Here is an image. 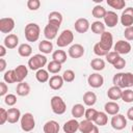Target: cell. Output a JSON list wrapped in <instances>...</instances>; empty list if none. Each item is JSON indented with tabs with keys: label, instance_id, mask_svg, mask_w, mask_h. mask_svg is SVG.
<instances>
[{
	"label": "cell",
	"instance_id": "43",
	"mask_svg": "<svg viewBox=\"0 0 133 133\" xmlns=\"http://www.w3.org/2000/svg\"><path fill=\"white\" fill-rule=\"evenodd\" d=\"M98 114V110H96L95 108H87L85 110V113H84V116H85V119L87 121H90V122H94L96 116Z\"/></svg>",
	"mask_w": 133,
	"mask_h": 133
},
{
	"label": "cell",
	"instance_id": "44",
	"mask_svg": "<svg viewBox=\"0 0 133 133\" xmlns=\"http://www.w3.org/2000/svg\"><path fill=\"white\" fill-rule=\"evenodd\" d=\"M106 60L108 61V63H110V64H114L115 63V61L121 57V55L119 54H117L116 52H114V51H110L106 56Z\"/></svg>",
	"mask_w": 133,
	"mask_h": 133
},
{
	"label": "cell",
	"instance_id": "54",
	"mask_svg": "<svg viewBox=\"0 0 133 133\" xmlns=\"http://www.w3.org/2000/svg\"><path fill=\"white\" fill-rule=\"evenodd\" d=\"M127 118L133 122V107H130L127 111Z\"/></svg>",
	"mask_w": 133,
	"mask_h": 133
},
{
	"label": "cell",
	"instance_id": "41",
	"mask_svg": "<svg viewBox=\"0 0 133 133\" xmlns=\"http://www.w3.org/2000/svg\"><path fill=\"white\" fill-rule=\"evenodd\" d=\"M122 100L125 103H132L133 102V90L131 88H126L123 90Z\"/></svg>",
	"mask_w": 133,
	"mask_h": 133
},
{
	"label": "cell",
	"instance_id": "9",
	"mask_svg": "<svg viewBox=\"0 0 133 133\" xmlns=\"http://www.w3.org/2000/svg\"><path fill=\"white\" fill-rule=\"evenodd\" d=\"M121 24L124 27H131L133 26V7H127L122 11L119 17Z\"/></svg>",
	"mask_w": 133,
	"mask_h": 133
},
{
	"label": "cell",
	"instance_id": "17",
	"mask_svg": "<svg viewBox=\"0 0 133 133\" xmlns=\"http://www.w3.org/2000/svg\"><path fill=\"white\" fill-rule=\"evenodd\" d=\"M3 45L6 47V49H15L19 45V36L15 33L7 34L3 39Z\"/></svg>",
	"mask_w": 133,
	"mask_h": 133
},
{
	"label": "cell",
	"instance_id": "32",
	"mask_svg": "<svg viewBox=\"0 0 133 133\" xmlns=\"http://www.w3.org/2000/svg\"><path fill=\"white\" fill-rule=\"evenodd\" d=\"M105 28H106L105 24H104L103 22H101V21H95V22H92L91 25H90L91 31H92L95 34H99V35H101L102 33H104V32L106 31Z\"/></svg>",
	"mask_w": 133,
	"mask_h": 133
},
{
	"label": "cell",
	"instance_id": "56",
	"mask_svg": "<svg viewBox=\"0 0 133 133\" xmlns=\"http://www.w3.org/2000/svg\"><path fill=\"white\" fill-rule=\"evenodd\" d=\"M131 130H132V133H133V125H132V128H131Z\"/></svg>",
	"mask_w": 133,
	"mask_h": 133
},
{
	"label": "cell",
	"instance_id": "45",
	"mask_svg": "<svg viewBox=\"0 0 133 133\" xmlns=\"http://www.w3.org/2000/svg\"><path fill=\"white\" fill-rule=\"evenodd\" d=\"M4 103L7 105V106H14L16 103H17V96L14 95V94H7L5 97H4Z\"/></svg>",
	"mask_w": 133,
	"mask_h": 133
},
{
	"label": "cell",
	"instance_id": "48",
	"mask_svg": "<svg viewBox=\"0 0 133 133\" xmlns=\"http://www.w3.org/2000/svg\"><path fill=\"white\" fill-rule=\"evenodd\" d=\"M126 66V60H125V58H123L122 56L115 61V63L113 64V68L114 69H116V70H122V69H124Z\"/></svg>",
	"mask_w": 133,
	"mask_h": 133
},
{
	"label": "cell",
	"instance_id": "40",
	"mask_svg": "<svg viewBox=\"0 0 133 133\" xmlns=\"http://www.w3.org/2000/svg\"><path fill=\"white\" fill-rule=\"evenodd\" d=\"M3 80L5 83L11 84V83H16L17 82V77H16V73L15 70H8L4 73L3 75Z\"/></svg>",
	"mask_w": 133,
	"mask_h": 133
},
{
	"label": "cell",
	"instance_id": "36",
	"mask_svg": "<svg viewBox=\"0 0 133 133\" xmlns=\"http://www.w3.org/2000/svg\"><path fill=\"white\" fill-rule=\"evenodd\" d=\"M61 65H62L61 63H59L55 60H51L47 64V71L51 74H58L61 71V68H62Z\"/></svg>",
	"mask_w": 133,
	"mask_h": 133
},
{
	"label": "cell",
	"instance_id": "46",
	"mask_svg": "<svg viewBox=\"0 0 133 133\" xmlns=\"http://www.w3.org/2000/svg\"><path fill=\"white\" fill-rule=\"evenodd\" d=\"M27 7L29 10H37L41 7V1L39 0H28L27 1Z\"/></svg>",
	"mask_w": 133,
	"mask_h": 133
},
{
	"label": "cell",
	"instance_id": "39",
	"mask_svg": "<svg viewBox=\"0 0 133 133\" xmlns=\"http://www.w3.org/2000/svg\"><path fill=\"white\" fill-rule=\"evenodd\" d=\"M107 4L116 10H122L126 7V1L124 0H107Z\"/></svg>",
	"mask_w": 133,
	"mask_h": 133
},
{
	"label": "cell",
	"instance_id": "47",
	"mask_svg": "<svg viewBox=\"0 0 133 133\" xmlns=\"http://www.w3.org/2000/svg\"><path fill=\"white\" fill-rule=\"evenodd\" d=\"M94 53H95L97 56H99V57H101V56H106V55L108 54V52H106L105 50H103V49L100 47V45H99L98 43H96L95 46H94Z\"/></svg>",
	"mask_w": 133,
	"mask_h": 133
},
{
	"label": "cell",
	"instance_id": "24",
	"mask_svg": "<svg viewBox=\"0 0 133 133\" xmlns=\"http://www.w3.org/2000/svg\"><path fill=\"white\" fill-rule=\"evenodd\" d=\"M21 111L18 108H9L7 110V122L9 124H16L21 119Z\"/></svg>",
	"mask_w": 133,
	"mask_h": 133
},
{
	"label": "cell",
	"instance_id": "34",
	"mask_svg": "<svg viewBox=\"0 0 133 133\" xmlns=\"http://www.w3.org/2000/svg\"><path fill=\"white\" fill-rule=\"evenodd\" d=\"M52 58L53 60L59 62V63H64L66 61V53L63 51V50H55L53 53H52Z\"/></svg>",
	"mask_w": 133,
	"mask_h": 133
},
{
	"label": "cell",
	"instance_id": "18",
	"mask_svg": "<svg viewBox=\"0 0 133 133\" xmlns=\"http://www.w3.org/2000/svg\"><path fill=\"white\" fill-rule=\"evenodd\" d=\"M79 123L76 118H72L69 119L68 122H65L62 126V130L64 133H76L79 130Z\"/></svg>",
	"mask_w": 133,
	"mask_h": 133
},
{
	"label": "cell",
	"instance_id": "2",
	"mask_svg": "<svg viewBox=\"0 0 133 133\" xmlns=\"http://www.w3.org/2000/svg\"><path fill=\"white\" fill-rule=\"evenodd\" d=\"M24 34H25V38L27 39V42L34 43L39 38L41 28L36 23H28L25 26Z\"/></svg>",
	"mask_w": 133,
	"mask_h": 133
},
{
	"label": "cell",
	"instance_id": "12",
	"mask_svg": "<svg viewBox=\"0 0 133 133\" xmlns=\"http://www.w3.org/2000/svg\"><path fill=\"white\" fill-rule=\"evenodd\" d=\"M87 83L92 88H100L104 84V78L99 73H91L87 78Z\"/></svg>",
	"mask_w": 133,
	"mask_h": 133
},
{
	"label": "cell",
	"instance_id": "50",
	"mask_svg": "<svg viewBox=\"0 0 133 133\" xmlns=\"http://www.w3.org/2000/svg\"><path fill=\"white\" fill-rule=\"evenodd\" d=\"M7 122V110L4 108H0V124L4 125Z\"/></svg>",
	"mask_w": 133,
	"mask_h": 133
},
{
	"label": "cell",
	"instance_id": "30",
	"mask_svg": "<svg viewBox=\"0 0 133 133\" xmlns=\"http://www.w3.org/2000/svg\"><path fill=\"white\" fill-rule=\"evenodd\" d=\"M97 102V96L94 91H86L84 95H83V103L84 105L88 106V107H91L96 104Z\"/></svg>",
	"mask_w": 133,
	"mask_h": 133
},
{
	"label": "cell",
	"instance_id": "55",
	"mask_svg": "<svg viewBox=\"0 0 133 133\" xmlns=\"http://www.w3.org/2000/svg\"><path fill=\"white\" fill-rule=\"evenodd\" d=\"M88 133H99V128H98V126L97 125H95V127L88 132Z\"/></svg>",
	"mask_w": 133,
	"mask_h": 133
},
{
	"label": "cell",
	"instance_id": "6",
	"mask_svg": "<svg viewBox=\"0 0 133 133\" xmlns=\"http://www.w3.org/2000/svg\"><path fill=\"white\" fill-rule=\"evenodd\" d=\"M74 41V33L70 29H64L60 32V34L57 37L56 45L59 48H64L66 46H70Z\"/></svg>",
	"mask_w": 133,
	"mask_h": 133
},
{
	"label": "cell",
	"instance_id": "26",
	"mask_svg": "<svg viewBox=\"0 0 133 133\" xmlns=\"http://www.w3.org/2000/svg\"><path fill=\"white\" fill-rule=\"evenodd\" d=\"M38 50L42 52V54H50L53 51V44L51 41L43 39L38 44Z\"/></svg>",
	"mask_w": 133,
	"mask_h": 133
},
{
	"label": "cell",
	"instance_id": "42",
	"mask_svg": "<svg viewBox=\"0 0 133 133\" xmlns=\"http://www.w3.org/2000/svg\"><path fill=\"white\" fill-rule=\"evenodd\" d=\"M61 76L63 78V81L66 83L73 82L75 80V72L73 70H65Z\"/></svg>",
	"mask_w": 133,
	"mask_h": 133
},
{
	"label": "cell",
	"instance_id": "15",
	"mask_svg": "<svg viewBox=\"0 0 133 133\" xmlns=\"http://www.w3.org/2000/svg\"><path fill=\"white\" fill-rule=\"evenodd\" d=\"M74 27H75V30L78 33H85L90 28V24H89V21L87 19H85V18H79V19H77L75 21Z\"/></svg>",
	"mask_w": 133,
	"mask_h": 133
},
{
	"label": "cell",
	"instance_id": "51",
	"mask_svg": "<svg viewBox=\"0 0 133 133\" xmlns=\"http://www.w3.org/2000/svg\"><path fill=\"white\" fill-rule=\"evenodd\" d=\"M7 92H8V86H7V84L4 81L0 82V96L1 97H5L7 95Z\"/></svg>",
	"mask_w": 133,
	"mask_h": 133
},
{
	"label": "cell",
	"instance_id": "4",
	"mask_svg": "<svg viewBox=\"0 0 133 133\" xmlns=\"http://www.w3.org/2000/svg\"><path fill=\"white\" fill-rule=\"evenodd\" d=\"M50 105L53 113L57 115H61L66 111V104L59 96H53L50 100Z\"/></svg>",
	"mask_w": 133,
	"mask_h": 133
},
{
	"label": "cell",
	"instance_id": "13",
	"mask_svg": "<svg viewBox=\"0 0 133 133\" xmlns=\"http://www.w3.org/2000/svg\"><path fill=\"white\" fill-rule=\"evenodd\" d=\"M84 47L80 44H73L69 50H68V54L71 58H74V59H77V58H80L84 55Z\"/></svg>",
	"mask_w": 133,
	"mask_h": 133
},
{
	"label": "cell",
	"instance_id": "20",
	"mask_svg": "<svg viewBox=\"0 0 133 133\" xmlns=\"http://www.w3.org/2000/svg\"><path fill=\"white\" fill-rule=\"evenodd\" d=\"M43 130H44V133H58L60 130V126L56 121L50 119L45 123Z\"/></svg>",
	"mask_w": 133,
	"mask_h": 133
},
{
	"label": "cell",
	"instance_id": "37",
	"mask_svg": "<svg viewBox=\"0 0 133 133\" xmlns=\"http://www.w3.org/2000/svg\"><path fill=\"white\" fill-rule=\"evenodd\" d=\"M35 78H36V80H37L38 82L45 83V82L49 81V79H50L49 72H48L47 70H45V69H41V70L36 71V73H35Z\"/></svg>",
	"mask_w": 133,
	"mask_h": 133
},
{
	"label": "cell",
	"instance_id": "8",
	"mask_svg": "<svg viewBox=\"0 0 133 133\" xmlns=\"http://www.w3.org/2000/svg\"><path fill=\"white\" fill-rule=\"evenodd\" d=\"M132 50V46L128 41L119 39L113 45V51L116 52L119 55H126L129 54Z\"/></svg>",
	"mask_w": 133,
	"mask_h": 133
},
{
	"label": "cell",
	"instance_id": "25",
	"mask_svg": "<svg viewBox=\"0 0 133 133\" xmlns=\"http://www.w3.org/2000/svg\"><path fill=\"white\" fill-rule=\"evenodd\" d=\"M122 95H123L122 88L114 86V85L111 86L110 88H108V90H107V97L114 102L117 100H122Z\"/></svg>",
	"mask_w": 133,
	"mask_h": 133
},
{
	"label": "cell",
	"instance_id": "14",
	"mask_svg": "<svg viewBox=\"0 0 133 133\" xmlns=\"http://www.w3.org/2000/svg\"><path fill=\"white\" fill-rule=\"evenodd\" d=\"M103 20H104L105 26H107L109 28H113V27H115L117 25L119 19H118V16L116 15V12H114L112 10H108Z\"/></svg>",
	"mask_w": 133,
	"mask_h": 133
},
{
	"label": "cell",
	"instance_id": "21",
	"mask_svg": "<svg viewBox=\"0 0 133 133\" xmlns=\"http://www.w3.org/2000/svg\"><path fill=\"white\" fill-rule=\"evenodd\" d=\"M14 70H15L16 77H17V83L23 82L25 80V78L27 77V75H28V68L24 64H20Z\"/></svg>",
	"mask_w": 133,
	"mask_h": 133
},
{
	"label": "cell",
	"instance_id": "53",
	"mask_svg": "<svg viewBox=\"0 0 133 133\" xmlns=\"http://www.w3.org/2000/svg\"><path fill=\"white\" fill-rule=\"evenodd\" d=\"M6 55V47L4 45H0V58H3Z\"/></svg>",
	"mask_w": 133,
	"mask_h": 133
},
{
	"label": "cell",
	"instance_id": "10",
	"mask_svg": "<svg viewBox=\"0 0 133 133\" xmlns=\"http://www.w3.org/2000/svg\"><path fill=\"white\" fill-rule=\"evenodd\" d=\"M110 125L114 130L121 131V130H123L127 127V118L125 117V115H123L121 113H117V114H115L111 117Z\"/></svg>",
	"mask_w": 133,
	"mask_h": 133
},
{
	"label": "cell",
	"instance_id": "52",
	"mask_svg": "<svg viewBox=\"0 0 133 133\" xmlns=\"http://www.w3.org/2000/svg\"><path fill=\"white\" fill-rule=\"evenodd\" d=\"M6 60L4 59V58H0V72L1 73H3L4 71H5V69H6Z\"/></svg>",
	"mask_w": 133,
	"mask_h": 133
},
{
	"label": "cell",
	"instance_id": "7",
	"mask_svg": "<svg viewBox=\"0 0 133 133\" xmlns=\"http://www.w3.org/2000/svg\"><path fill=\"white\" fill-rule=\"evenodd\" d=\"M100 42H98V44L100 45V47L105 50L106 52H110L111 48L113 47V36L111 34V32L109 31H105L104 33H102L100 35Z\"/></svg>",
	"mask_w": 133,
	"mask_h": 133
},
{
	"label": "cell",
	"instance_id": "38",
	"mask_svg": "<svg viewBox=\"0 0 133 133\" xmlns=\"http://www.w3.org/2000/svg\"><path fill=\"white\" fill-rule=\"evenodd\" d=\"M94 127H95L94 122H90L87 119H84L79 123V131L81 133H88Z\"/></svg>",
	"mask_w": 133,
	"mask_h": 133
},
{
	"label": "cell",
	"instance_id": "11",
	"mask_svg": "<svg viewBox=\"0 0 133 133\" xmlns=\"http://www.w3.org/2000/svg\"><path fill=\"white\" fill-rule=\"evenodd\" d=\"M15 20L12 18H1L0 19V32L1 33H9L15 28Z\"/></svg>",
	"mask_w": 133,
	"mask_h": 133
},
{
	"label": "cell",
	"instance_id": "1",
	"mask_svg": "<svg viewBox=\"0 0 133 133\" xmlns=\"http://www.w3.org/2000/svg\"><path fill=\"white\" fill-rule=\"evenodd\" d=\"M112 83L119 88H131L133 86V74L130 72L117 73L113 76Z\"/></svg>",
	"mask_w": 133,
	"mask_h": 133
},
{
	"label": "cell",
	"instance_id": "19",
	"mask_svg": "<svg viewBox=\"0 0 133 133\" xmlns=\"http://www.w3.org/2000/svg\"><path fill=\"white\" fill-rule=\"evenodd\" d=\"M63 78L60 75H53L52 77H50L48 84L50 86V88H52L53 90H58L63 86Z\"/></svg>",
	"mask_w": 133,
	"mask_h": 133
},
{
	"label": "cell",
	"instance_id": "5",
	"mask_svg": "<svg viewBox=\"0 0 133 133\" xmlns=\"http://www.w3.org/2000/svg\"><path fill=\"white\" fill-rule=\"evenodd\" d=\"M20 126L21 129L24 132H31L35 128V119L32 113L26 112L21 116L20 119Z\"/></svg>",
	"mask_w": 133,
	"mask_h": 133
},
{
	"label": "cell",
	"instance_id": "16",
	"mask_svg": "<svg viewBox=\"0 0 133 133\" xmlns=\"http://www.w3.org/2000/svg\"><path fill=\"white\" fill-rule=\"evenodd\" d=\"M60 27H58L56 25H53V24L48 23L45 26V28H44V35H45L46 39H48V41L54 39L57 36V33H58V29Z\"/></svg>",
	"mask_w": 133,
	"mask_h": 133
},
{
	"label": "cell",
	"instance_id": "35",
	"mask_svg": "<svg viewBox=\"0 0 133 133\" xmlns=\"http://www.w3.org/2000/svg\"><path fill=\"white\" fill-rule=\"evenodd\" d=\"M90 68L96 72L103 71L105 69V61L102 58H94L90 61Z\"/></svg>",
	"mask_w": 133,
	"mask_h": 133
},
{
	"label": "cell",
	"instance_id": "28",
	"mask_svg": "<svg viewBox=\"0 0 133 133\" xmlns=\"http://www.w3.org/2000/svg\"><path fill=\"white\" fill-rule=\"evenodd\" d=\"M18 53L22 57H30L32 54V47L27 43L21 44L18 47Z\"/></svg>",
	"mask_w": 133,
	"mask_h": 133
},
{
	"label": "cell",
	"instance_id": "31",
	"mask_svg": "<svg viewBox=\"0 0 133 133\" xmlns=\"http://www.w3.org/2000/svg\"><path fill=\"white\" fill-rule=\"evenodd\" d=\"M106 12H107L106 8L104 6H102V5H100V4L95 5L94 8H92V10H91V15L96 19H104Z\"/></svg>",
	"mask_w": 133,
	"mask_h": 133
},
{
	"label": "cell",
	"instance_id": "29",
	"mask_svg": "<svg viewBox=\"0 0 133 133\" xmlns=\"http://www.w3.org/2000/svg\"><path fill=\"white\" fill-rule=\"evenodd\" d=\"M85 107L83 104H75L73 107H72V110H71V113H72V116L74 118H79V117H82L85 113Z\"/></svg>",
	"mask_w": 133,
	"mask_h": 133
},
{
	"label": "cell",
	"instance_id": "49",
	"mask_svg": "<svg viewBox=\"0 0 133 133\" xmlns=\"http://www.w3.org/2000/svg\"><path fill=\"white\" fill-rule=\"evenodd\" d=\"M124 36H125V38L127 41H133V26L125 28Z\"/></svg>",
	"mask_w": 133,
	"mask_h": 133
},
{
	"label": "cell",
	"instance_id": "22",
	"mask_svg": "<svg viewBox=\"0 0 133 133\" xmlns=\"http://www.w3.org/2000/svg\"><path fill=\"white\" fill-rule=\"evenodd\" d=\"M62 21H63V17H62L61 12H59V11H56V10L51 11L48 15V23H50V24H53V25L60 27Z\"/></svg>",
	"mask_w": 133,
	"mask_h": 133
},
{
	"label": "cell",
	"instance_id": "3",
	"mask_svg": "<svg viewBox=\"0 0 133 133\" xmlns=\"http://www.w3.org/2000/svg\"><path fill=\"white\" fill-rule=\"evenodd\" d=\"M46 64H48L47 57L42 53L34 54L28 60V68L31 71H38L41 69H44Z\"/></svg>",
	"mask_w": 133,
	"mask_h": 133
},
{
	"label": "cell",
	"instance_id": "27",
	"mask_svg": "<svg viewBox=\"0 0 133 133\" xmlns=\"http://www.w3.org/2000/svg\"><path fill=\"white\" fill-rule=\"evenodd\" d=\"M16 91H17V95L18 96H20V97H26L30 92V85L27 82H25V81H23L21 83H18L17 88H16Z\"/></svg>",
	"mask_w": 133,
	"mask_h": 133
},
{
	"label": "cell",
	"instance_id": "23",
	"mask_svg": "<svg viewBox=\"0 0 133 133\" xmlns=\"http://www.w3.org/2000/svg\"><path fill=\"white\" fill-rule=\"evenodd\" d=\"M119 105L114 101H109L104 105V111L109 115H115L119 112Z\"/></svg>",
	"mask_w": 133,
	"mask_h": 133
},
{
	"label": "cell",
	"instance_id": "33",
	"mask_svg": "<svg viewBox=\"0 0 133 133\" xmlns=\"http://www.w3.org/2000/svg\"><path fill=\"white\" fill-rule=\"evenodd\" d=\"M94 123L97 125V126H100V127H103L105 125H107L108 123V114L104 111H98V114L94 121Z\"/></svg>",
	"mask_w": 133,
	"mask_h": 133
}]
</instances>
